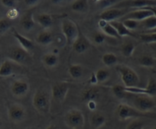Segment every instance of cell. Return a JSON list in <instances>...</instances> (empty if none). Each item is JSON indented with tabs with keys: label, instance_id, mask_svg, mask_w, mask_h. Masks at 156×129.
I'll return each instance as SVG.
<instances>
[{
	"label": "cell",
	"instance_id": "1",
	"mask_svg": "<svg viewBox=\"0 0 156 129\" xmlns=\"http://www.w3.org/2000/svg\"><path fill=\"white\" fill-rule=\"evenodd\" d=\"M32 104L39 113L47 115L51 110L50 94L44 89H37L33 96Z\"/></svg>",
	"mask_w": 156,
	"mask_h": 129
},
{
	"label": "cell",
	"instance_id": "2",
	"mask_svg": "<svg viewBox=\"0 0 156 129\" xmlns=\"http://www.w3.org/2000/svg\"><path fill=\"white\" fill-rule=\"evenodd\" d=\"M115 68L120 74L121 79L125 85V87H137L139 85L140 79L133 69L125 65H118Z\"/></svg>",
	"mask_w": 156,
	"mask_h": 129
},
{
	"label": "cell",
	"instance_id": "3",
	"mask_svg": "<svg viewBox=\"0 0 156 129\" xmlns=\"http://www.w3.org/2000/svg\"><path fill=\"white\" fill-rule=\"evenodd\" d=\"M64 123L70 129H83L85 125V117L80 109H71L64 115Z\"/></svg>",
	"mask_w": 156,
	"mask_h": 129
},
{
	"label": "cell",
	"instance_id": "4",
	"mask_svg": "<svg viewBox=\"0 0 156 129\" xmlns=\"http://www.w3.org/2000/svg\"><path fill=\"white\" fill-rule=\"evenodd\" d=\"M61 25L66 43L68 46H72L80 34L77 25L70 19H63Z\"/></svg>",
	"mask_w": 156,
	"mask_h": 129
},
{
	"label": "cell",
	"instance_id": "5",
	"mask_svg": "<svg viewBox=\"0 0 156 129\" xmlns=\"http://www.w3.org/2000/svg\"><path fill=\"white\" fill-rule=\"evenodd\" d=\"M115 113H116L117 118L120 121H126L130 118L136 119V118H139L145 115V114L136 110L133 106H130L125 103H121L117 106Z\"/></svg>",
	"mask_w": 156,
	"mask_h": 129
},
{
	"label": "cell",
	"instance_id": "6",
	"mask_svg": "<svg viewBox=\"0 0 156 129\" xmlns=\"http://www.w3.org/2000/svg\"><path fill=\"white\" fill-rule=\"evenodd\" d=\"M133 107L142 113L151 112L155 107V103L152 97L145 95H136L133 99Z\"/></svg>",
	"mask_w": 156,
	"mask_h": 129
},
{
	"label": "cell",
	"instance_id": "7",
	"mask_svg": "<svg viewBox=\"0 0 156 129\" xmlns=\"http://www.w3.org/2000/svg\"><path fill=\"white\" fill-rule=\"evenodd\" d=\"M8 58L9 61L18 64H28L31 61V57L28 52L21 47H13L9 52Z\"/></svg>",
	"mask_w": 156,
	"mask_h": 129
},
{
	"label": "cell",
	"instance_id": "8",
	"mask_svg": "<svg viewBox=\"0 0 156 129\" xmlns=\"http://www.w3.org/2000/svg\"><path fill=\"white\" fill-rule=\"evenodd\" d=\"M8 117L12 122H22L26 117V110L22 105L13 103L8 108Z\"/></svg>",
	"mask_w": 156,
	"mask_h": 129
},
{
	"label": "cell",
	"instance_id": "9",
	"mask_svg": "<svg viewBox=\"0 0 156 129\" xmlns=\"http://www.w3.org/2000/svg\"><path fill=\"white\" fill-rule=\"evenodd\" d=\"M70 86L67 82H61L55 83L51 88V96L54 99L59 103H62L65 100Z\"/></svg>",
	"mask_w": 156,
	"mask_h": 129
},
{
	"label": "cell",
	"instance_id": "10",
	"mask_svg": "<svg viewBox=\"0 0 156 129\" xmlns=\"http://www.w3.org/2000/svg\"><path fill=\"white\" fill-rule=\"evenodd\" d=\"M126 10L119 9H108L104 10L101 14L100 15V19L106 21V22L109 23L113 21H117L119 18H122L125 15H126Z\"/></svg>",
	"mask_w": 156,
	"mask_h": 129
},
{
	"label": "cell",
	"instance_id": "11",
	"mask_svg": "<svg viewBox=\"0 0 156 129\" xmlns=\"http://www.w3.org/2000/svg\"><path fill=\"white\" fill-rule=\"evenodd\" d=\"M30 89V85L26 81L21 80H15L11 85V91L13 96L18 98L25 96Z\"/></svg>",
	"mask_w": 156,
	"mask_h": 129
},
{
	"label": "cell",
	"instance_id": "12",
	"mask_svg": "<svg viewBox=\"0 0 156 129\" xmlns=\"http://www.w3.org/2000/svg\"><path fill=\"white\" fill-rule=\"evenodd\" d=\"M152 16L153 13L151 11H149V10L146 9L145 8H142L134 10V11L130 12H128L122 18V20L131 19V20H135L139 22H141L143 20H145V19H146L147 18Z\"/></svg>",
	"mask_w": 156,
	"mask_h": 129
},
{
	"label": "cell",
	"instance_id": "13",
	"mask_svg": "<svg viewBox=\"0 0 156 129\" xmlns=\"http://www.w3.org/2000/svg\"><path fill=\"white\" fill-rule=\"evenodd\" d=\"M90 46L91 43L89 39H87V37H85L83 34H81V32H80L77 39L75 40L72 47L76 54H81L86 52L90 47Z\"/></svg>",
	"mask_w": 156,
	"mask_h": 129
},
{
	"label": "cell",
	"instance_id": "14",
	"mask_svg": "<svg viewBox=\"0 0 156 129\" xmlns=\"http://www.w3.org/2000/svg\"><path fill=\"white\" fill-rule=\"evenodd\" d=\"M12 34L15 38L18 40L19 45H20V47L22 49L26 51L28 53L32 50L33 47H34V43H33L32 40L28 39V37H25L22 34H21L19 31H17L14 28L12 29Z\"/></svg>",
	"mask_w": 156,
	"mask_h": 129
},
{
	"label": "cell",
	"instance_id": "15",
	"mask_svg": "<svg viewBox=\"0 0 156 129\" xmlns=\"http://www.w3.org/2000/svg\"><path fill=\"white\" fill-rule=\"evenodd\" d=\"M36 43L41 46H48L54 41V36L50 30L43 29L36 36Z\"/></svg>",
	"mask_w": 156,
	"mask_h": 129
},
{
	"label": "cell",
	"instance_id": "16",
	"mask_svg": "<svg viewBox=\"0 0 156 129\" xmlns=\"http://www.w3.org/2000/svg\"><path fill=\"white\" fill-rule=\"evenodd\" d=\"M106 118L104 115L99 112H94L90 117V124L94 129H99L105 125Z\"/></svg>",
	"mask_w": 156,
	"mask_h": 129
},
{
	"label": "cell",
	"instance_id": "17",
	"mask_svg": "<svg viewBox=\"0 0 156 129\" xmlns=\"http://www.w3.org/2000/svg\"><path fill=\"white\" fill-rule=\"evenodd\" d=\"M34 21L40 26L42 27L43 29L49 30L53 24V17L51 15L48 14V13H41L36 16Z\"/></svg>",
	"mask_w": 156,
	"mask_h": 129
},
{
	"label": "cell",
	"instance_id": "18",
	"mask_svg": "<svg viewBox=\"0 0 156 129\" xmlns=\"http://www.w3.org/2000/svg\"><path fill=\"white\" fill-rule=\"evenodd\" d=\"M20 25L25 31H29L34 28L35 25V21L34 19V15L31 12H26L22 17L20 20Z\"/></svg>",
	"mask_w": 156,
	"mask_h": 129
},
{
	"label": "cell",
	"instance_id": "19",
	"mask_svg": "<svg viewBox=\"0 0 156 129\" xmlns=\"http://www.w3.org/2000/svg\"><path fill=\"white\" fill-rule=\"evenodd\" d=\"M98 26L101 29L102 32L105 34V35L109 36V37H115V38H119V35L117 33L116 30L109 23L106 22V21H103L100 19L98 22Z\"/></svg>",
	"mask_w": 156,
	"mask_h": 129
},
{
	"label": "cell",
	"instance_id": "20",
	"mask_svg": "<svg viewBox=\"0 0 156 129\" xmlns=\"http://www.w3.org/2000/svg\"><path fill=\"white\" fill-rule=\"evenodd\" d=\"M41 61L46 67L53 68L55 67L59 63V58L58 55L54 53L45 54L41 58Z\"/></svg>",
	"mask_w": 156,
	"mask_h": 129
},
{
	"label": "cell",
	"instance_id": "21",
	"mask_svg": "<svg viewBox=\"0 0 156 129\" xmlns=\"http://www.w3.org/2000/svg\"><path fill=\"white\" fill-rule=\"evenodd\" d=\"M13 62L9 60H5L0 65V77H8L12 76L14 72Z\"/></svg>",
	"mask_w": 156,
	"mask_h": 129
},
{
	"label": "cell",
	"instance_id": "22",
	"mask_svg": "<svg viewBox=\"0 0 156 129\" xmlns=\"http://www.w3.org/2000/svg\"><path fill=\"white\" fill-rule=\"evenodd\" d=\"M109 24L116 30L117 33L120 37H125V36H134L132 31L127 29L121 21H113V22H109Z\"/></svg>",
	"mask_w": 156,
	"mask_h": 129
},
{
	"label": "cell",
	"instance_id": "23",
	"mask_svg": "<svg viewBox=\"0 0 156 129\" xmlns=\"http://www.w3.org/2000/svg\"><path fill=\"white\" fill-rule=\"evenodd\" d=\"M100 96V91L97 88H89L84 90L82 94V98L87 103L89 101H97Z\"/></svg>",
	"mask_w": 156,
	"mask_h": 129
},
{
	"label": "cell",
	"instance_id": "24",
	"mask_svg": "<svg viewBox=\"0 0 156 129\" xmlns=\"http://www.w3.org/2000/svg\"><path fill=\"white\" fill-rule=\"evenodd\" d=\"M73 11L76 12H86L88 10V2L86 0H76L71 5Z\"/></svg>",
	"mask_w": 156,
	"mask_h": 129
},
{
	"label": "cell",
	"instance_id": "25",
	"mask_svg": "<svg viewBox=\"0 0 156 129\" xmlns=\"http://www.w3.org/2000/svg\"><path fill=\"white\" fill-rule=\"evenodd\" d=\"M68 73L73 79H80L83 73V69L80 64H73L68 69Z\"/></svg>",
	"mask_w": 156,
	"mask_h": 129
},
{
	"label": "cell",
	"instance_id": "26",
	"mask_svg": "<svg viewBox=\"0 0 156 129\" xmlns=\"http://www.w3.org/2000/svg\"><path fill=\"white\" fill-rule=\"evenodd\" d=\"M102 62L103 63L105 66L108 67H112L115 65L118 62V58L116 55L112 53H106L102 57Z\"/></svg>",
	"mask_w": 156,
	"mask_h": 129
},
{
	"label": "cell",
	"instance_id": "27",
	"mask_svg": "<svg viewBox=\"0 0 156 129\" xmlns=\"http://www.w3.org/2000/svg\"><path fill=\"white\" fill-rule=\"evenodd\" d=\"M127 5L131 8L139 9L145 8L148 6H152L155 5V2H151V1H142V0H134V1H129L127 2Z\"/></svg>",
	"mask_w": 156,
	"mask_h": 129
},
{
	"label": "cell",
	"instance_id": "28",
	"mask_svg": "<svg viewBox=\"0 0 156 129\" xmlns=\"http://www.w3.org/2000/svg\"><path fill=\"white\" fill-rule=\"evenodd\" d=\"M139 64L144 67H153L155 65V59L150 55H143L139 58Z\"/></svg>",
	"mask_w": 156,
	"mask_h": 129
},
{
	"label": "cell",
	"instance_id": "29",
	"mask_svg": "<svg viewBox=\"0 0 156 129\" xmlns=\"http://www.w3.org/2000/svg\"><path fill=\"white\" fill-rule=\"evenodd\" d=\"M140 25H142L144 28L147 30V31H151L156 28V16H152L147 18L146 19L140 22Z\"/></svg>",
	"mask_w": 156,
	"mask_h": 129
},
{
	"label": "cell",
	"instance_id": "30",
	"mask_svg": "<svg viewBox=\"0 0 156 129\" xmlns=\"http://www.w3.org/2000/svg\"><path fill=\"white\" fill-rule=\"evenodd\" d=\"M136 49V45L133 44V42H126L125 44H122L121 47V51H122V55L126 58H129L133 54Z\"/></svg>",
	"mask_w": 156,
	"mask_h": 129
},
{
	"label": "cell",
	"instance_id": "31",
	"mask_svg": "<svg viewBox=\"0 0 156 129\" xmlns=\"http://www.w3.org/2000/svg\"><path fill=\"white\" fill-rule=\"evenodd\" d=\"M96 73V76H97V82L98 83H103L109 78L110 76V72L109 70L106 68H100L99 69Z\"/></svg>",
	"mask_w": 156,
	"mask_h": 129
},
{
	"label": "cell",
	"instance_id": "32",
	"mask_svg": "<svg viewBox=\"0 0 156 129\" xmlns=\"http://www.w3.org/2000/svg\"><path fill=\"white\" fill-rule=\"evenodd\" d=\"M147 92V96L152 97L156 96V80L153 78H150L148 81L146 87H145Z\"/></svg>",
	"mask_w": 156,
	"mask_h": 129
},
{
	"label": "cell",
	"instance_id": "33",
	"mask_svg": "<svg viewBox=\"0 0 156 129\" xmlns=\"http://www.w3.org/2000/svg\"><path fill=\"white\" fill-rule=\"evenodd\" d=\"M112 91L115 96L118 99H123L127 94V92L125 91V86L119 85V84L113 85L112 87Z\"/></svg>",
	"mask_w": 156,
	"mask_h": 129
},
{
	"label": "cell",
	"instance_id": "34",
	"mask_svg": "<svg viewBox=\"0 0 156 129\" xmlns=\"http://www.w3.org/2000/svg\"><path fill=\"white\" fill-rule=\"evenodd\" d=\"M145 124L143 120L140 118H136L133 119L131 122L129 123L126 129H144Z\"/></svg>",
	"mask_w": 156,
	"mask_h": 129
},
{
	"label": "cell",
	"instance_id": "35",
	"mask_svg": "<svg viewBox=\"0 0 156 129\" xmlns=\"http://www.w3.org/2000/svg\"><path fill=\"white\" fill-rule=\"evenodd\" d=\"M12 25V21L7 18L0 19V34H2L6 32L9 29H10Z\"/></svg>",
	"mask_w": 156,
	"mask_h": 129
},
{
	"label": "cell",
	"instance_id": "36",
	"mask_svg": "<svg viewBox=\"0 0 156 129\" xmlns=\"http://www.w3.org/2000/svg\"><path fill=\"white\" fill-rule=\"evenodd\" d=\"M117 2H119V1L117 0H100V1H97L96 4L100 9H105L106 10L112 7V5H115Z\"/></svg>",
	"mask_w": 156,
	"mask_h": 129
},
{
	"label": "cell",
	"instance_id": "37",
	"mask_svg": "<svg viewBox=\"0 0 156 129\" xmlns=\"http://www.w3.org/2000/svg\"><path fill=\"white\" fill-rule=\"evenodd\" d=\"M141 40L147 44L156 43V33H145L140 35Z\"/></svg>",
	"mask_w": 156,
	"mask_h": 129
},
{
	"label": "cell",
	"instance_id": "38",
	"mask_svg": "<svg viewBox=\"0 0 156 129\" xmlns=\"http://www.w3.org/2000/svg\"><path fill=\"white\" fill-rule=\"evenodd\" d=\"M121 22L123 23L126 28L128 30H129L130 31H133V30H136L140 25V22L135 20H131V19H126V20L121 21Z\"/></svg>",
	"mask_w": 156,
	"mask_h": 129
},
{
	"label": "cell",
	"instance_id": "39",
	"mask_svg": "<svg viewBox=\"0 0 156 129\" xmlns=\"http://www.w3.org/2000/svg\"><path fill=\"white\" fill-rule=\"evenodd\" d=\"M92 39L95 44H102L106 40V35L101 31H97L93 34Z\"/></svg>",
	"mask_w": 156,
	"mask_h": 129
},
{
	"label": "cell",
	"instance_id": "40",
	"mask_svg": "<svg viewBox=\"0 0 156 129\" xmlns=\"http://www.w3.org/2000/svg\"><path fill=\"white\" fill-rule=\"evenodd\" d=\"M6 15H7V19H9L10 21H12L14 20V19H17L18 16H19V12L17 9L12 8L8 10Z\"/></svg>",
	"mask_w": 156,
	"mask_h": 129
},
{
	"label": "cell",
	"instance_id": "41",
	"mask_svg": "<svg viewBox=\"0 0 156 129\" xmlns=\"http://www.w3.org/2000/svg\"><path fill=\"white\" fill-rule=\"evenodd\" d=\"M16 2H17L15 1V0H2V1H1L2 5H3L4 7H5V8H8L9 9L15 8V6H16Z\"/></svg>",
	"mask_w": 156,
	"mask_h": 129
},
{
	"label": "cell",
	"instance_id": "42",
	"mask_svg": "<svg viewBox=\"0 0 156 129\" xmlns=\"http://www.w3.org/2000/svg\"><path fill=\"white\" fill-rule=\"evenodd\" d=\"M24 2H25L26 6L29 7V8H34V7L37 6L41 1H39V0H25Z\"/></svg>",
	"mask_w": 156,
	"mask_h": 129
},
{
	"label": "cell",
	"instance_id": "43",
	"mask_svg": "<svg viewBox=\"0 0 156 129\" xmlns=\"http://www.w3.org/2000/svg\"><path fill=\"white\" fill-rule=\"evenodd\" d=\"M87 106L88 109L91 112H96L97 107V101H89L87 103Z\"/></svg>",
	"mask_w": 156,
	"mask_h": 129
},
{
	"label": "cell",
	"instance_id": "44",
	"mask_svg": "<svg viewBox=\"0 0 156 129\" xmlns=\"http://www.w3.org/2000/svg\"><path fill=\"white\" fill-rule=\"evenodd\" d=\"M89 82H90V84H92V85H97V84L98 83V82H97V76H96L95 73H92L90 77Z\"/></svg>",
	"mask_w": 156,
	"mask_h": 129
},
{
	"label": "cell",
	"instance_id": "45",
	"mask_svg": "<svg viewBox=\"0 0 156 129\" xmlns=\"http://www.w3.org/2000/svg\"><path fill=\"white\" fill-rule=\"evenodd\" d=\"M145 9H148V10H149V11H151V12L153 13V16H156V5H152V6L145 7Z\"/></svg>",
	"mask_w": 156,
	"mask_h": 129
},
{
	"label": "cell",
	"instance_id": "46",
	"mask_svg": "<svg viewBox=\"0 0 156 129\" xmlns=\"http://www.w3.org/2000/svg\"><path fill=\"white\" fill-rule=\"evenodd\" d=\"M45 129H59L58 127H57L56 125H54V124H51V125H49L48 127H46Z\"/></svg>",
	"mask_w": 156,
	"mask_h": 129
},
{
	"label": "cell",
	"instance_id": "47",
	"mask_svg": "<svg viewBox=\"0 0 156 129\" xmlns=\"http://www.w3.org/2000/svg\"><path fill=\"white\" fill-rule=\"evenodd\" d=\"M51 2L53 4H55H55H57V5H60L63 1H59V0H58V1H51Z\"/></svg>",
	"mask_w": 156,
	"mask_h": 129
},
{
	"label": "cell",
	"instance_id": "48",
	"mask_svg": "<svg viewBox=\"0 0 156 129\" xmlns=\"http://www.w3.org/2000/svg\"><path fill=\"white\" fill-rule=\"evenodd\" d=\"M146 33H156V28L155 29L152 30V31H147Z\"/></svg>",
	"mask_w": 156,
	"mask_h": 129
},
{
	"label": "cell",
	"instance_id": "49",
	"mask_svg": "<svg viewBox=\"0 0 156 129\" xmlns=\"http://www.w3.org/2000/svg\"><path fill=\"white\" fill-rule=\"evenodd\" d=\"M2 124V119H1V116H0V126Z\"/></svg>",
	"mask_w": 156,
	"mask_h": 129
},
{
	"label": "cell",
	"instance_id": "50",
	"mask_svg": "<svg viewBox=\"0 0 156 129\" xmlns=\"http://www.w3.org/2000/svg\"><path fill=\"white\" fill-rule=\"evenodd\" d=\"M151 129H156V127H152V128H151Z\"/></svg>",
	"mask_w": 156,
	"mask_h": 129
},
{
	"label": "cell",
	"instance_id": "51",
	"mask_svg": "<svg viewBox=\"0 0 156 129\" xmlns=\"http://www.w3.org/2000/svg\"><path fill=\"white\" fill-rule=\"evenodd\" d=\"M0 78H1V77H0Z\"/></svg>",
	"mask_w": 156,
	"mask_h": 129
}]
</instances>
